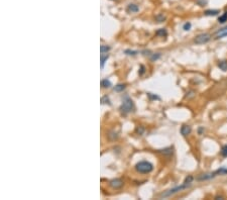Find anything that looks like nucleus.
Segmentation results:
<instances>
[{
    "label": "nucleus",
    "instance_id": "1",
    "mask_svg": "<svg viewBox=\"0 0 227 200\" xmlns=\"http://www.w3.org/2000/svg\"><path fill=\"white\" fill-rule=\"evenodd\" d=\"M135 170L136 172L140 173V174H148L153 170V166L151 163L148 162V161H142L135 165Z\"/></svg>",
    "mask_w": 227,
    "mask_h": 200
},
{
    "label": "nucleus",
    "instance_id": "2",
    "mask_svg": "<svg viewBox=\"0 0 227 200\" xmlns=\"http://www.w3.org/2000/svg\"><path fill=\"white\" fill-rule=\"evenodd\" d=\"M189 186H191V185L186 184V183H183V184L180 185V186H177V187H175V188H172V189H170V190L165 191V192L161 193V197H163V198H165V197H170V196H172V195L176 194V193L180 192V191L184 190V189H187Z\"/></svg>",
    "mask_w": 227,
    "mask_h": 200
},
{
    "label": "nucleus",
    "instance_id": "3",
    "mask_svg": "<svg viewBox=\"0 0 227 200\" xmlns=\"http://www.w3.org/2000/svg\"><path fill=\"white\" fill-rule=\"evenodd\" d=\"M134 108V104L130 98L125 97V99L123 100L121 106H120V110H121L123 113H128V112H131Z\"/></svg>",
    "mask_w": 227,
    "mask_h": 200
},
{
    "label": "nucleus",
    "instance_id": "4",
    "mask_svg": "<svg viewBox=\"0 0 227 200\" xmlns=\"http://www.w3.org/2000/svg\"><path fill=\"white\" fill-rule=\"evenodd\" d=\"M211 40V36L209 34H201L199 36H197L194 40L195 44L197 45H204L206 42H208L209 40Z\"/></svg>",
    "mask_w": 227,
    "mask_h": 200
},
{
    "label": "nucleus",
    "instance_id": "5",
    "mask_svg": "<svg viewBox=\"0 0 227 200\" xmlns=\"http://www.w3.org/2000/svg\"><path fill=\"white\" fill-rule=\"evenodd\" d=\"M215 176H217L216 172L213 173H206V174H201L197 177V180L198 181H204V180H210V179L214 178Z\"/></svg>",
    "mask_w": 227,
    "mask_h": 200
},
{
    "label": "nucleus",
    "instance_id": "6",
    "mask_svg": "<svg viewBox=\"0 0 227 200\" xmlns=\"http://www.w3.org/2000/svg\"><path fill=\"white\" fill-rule=\"evenodd\" d=\"M109 185L113 189H119V188H121V187H122L123 182H122V180H120V179H113V180L110 181Z\"/></svg>",
    "mask_w": 227,
    "mask_h": 200
},
{
    "label": "nucleus",
    "instance_id": "7",
    "mask_svg": "<svg viewBox=\"0 0 227 200\" xmlns=\"http://www.w3.org/2000/svg\"><path fill=\"white\" fill-rule=\"evenodd\" d=\"M215 36H216V38H217V40H218V38H224V36H227V26L220 28L218 32H216Z\"/></svg>",
    "mask_w": 227,
    "mask_h": 200
},
{
    "label": "nucleus",
    "instance_id": "8",
    "mask_svg": "<svg viewBox=\"0 0 227 200\" xmlns=\"http://www.w3.org/2000/svg\"><path fill=\"white\" fill-rule=\"evenodd\" d=\"M191 132H192V128L190 125L184 124V125L181 127V134H182V136H189V134H191Z\"/></svg>",
    "mask_w": 227,
    "mask_h": 200
},
{
    "label": "nucleus",
    "instance_id": "9",
    "mask_svg": "<svg viewBox=\"0 0 227 200\" xmlns=\"http://www.w3.org/2000/svg\"><path fill=\"white\" fill-rule=\"evenodd\" d=\"M127 12H129V13H136V12L139 10V7H138L136 4H133V3H130L129 5L127 6Z\"/></svg>",
    "mask_w": 227,
    "mask_h": 200
},
{
    "label": "nucleus",
    "instance_id": "10",
    "mask_svg": "<svg viewBox=\"0 0 227 200\" xmlns=\"http://www.w3.org/2000/svg\"><path fill=\"white\" fill-rule=\"evenodd\" d=\"M218 13H219V10H217V9H209V10H206V11L204 12V14L207 16H215V15H217Z\"/></svg>",
    "mask_w": 227,
    "mask_h": 200
},
{
    "label": "nucleus",
    "instance_id": "11",
    "mask_svg": "<svg viewBox=\"0 0 227 200\" xmlns=\"http://www.w3.org/2000/svg\"><path fill=\"white\" fill-rule=\"evenodd\" d=\"M218 67H219L220 70H222L223 72H226L227 71V61L223 60V61H220L218 63Z\"/></svg>",
    "mask_w": 227,
    "mask_h": 200
},
{
    "label": "nucleus",
    "instance_id": "12",
    "mask_svg": "<svg viewBox=\"0 0 227 200\" xmlns=\"http://www.w3.org/2000/svg\"><path fill=\"white\" fill-rule=\"evenodd\" d=\"M101 86L103 87V88H109V87L112 86L111 82H110L109 80H107V79H104V80L101 81Z\"/></svg>",
    "mask_w": 227,
    "mask_h": 200
},
{
    "label": "nucleus",
    "instance_id": "13",
    "mask_svg": "<svg viewBox=\"0 0 227 200\" xmlns=\"http://www.w3.org/2000/svg\"><path fill=\"white\" fill-rule=\"evenodd\" d=\"M155 34H157V36H167L168 32L165 28H161V29H159L157 32H155Z\"/></svg>",
    "mask_w": 227,
    "mask_h": 200
},
{
    "label": "nucleus",
    "instance_id": "14",
    "mask_svg": "<svg viewBox=\"0 0 227 200\" xmlns=\"http://www.w3.org/2000/svg\"><path fill=\"white\" fill-rule=\"evenodd\" d=\"M218 21L220 22V23H224V22L227 21V11L224 12L222 15L219 16V18H218Z\"/></svg>",
    "mask_w": 227,
    "mask_h": 200
},
{
    "label": "nucleus",
    "instance_id": "15",
    "mask_svg": "<svg viewBox=\"0 0 227 200\" xmlns=\"http://www.w3.org/2000/svg\"><path fill=\"white\" fill-rule=\"evenodd\" d=\"M217 175H226L227 174V168L225 167H221L220 169H218L217 171H215Z\"/></svg>",
    "mask_w": 227,
    "mask_h": 200
},
{
    "label": "nucleus",
    "instance_id": "16",
    "mask_svg": "<svg viewBox=\"0 0 227 200\" xmlns=\"http://www.w3.org/2000/svg\"><path fill=\"white\" fill-rule=\"evenodd\" d=\"M124 89H125V85L124 84H118L114 87V90H115L116 92H121V91H123Z\"/></svg>",
    "mask_w": 227,
    "mask_h": 200
},
{
    "label": "nucleus",
    "instance_id": "17",
    "mask_svg": "<svg viewBox=\"0 0 227 200\" xmlns=\"http://www.w3.org/2000/svg\"><path fill=\"white\" fill-rule=\"evenodd\" d=\"M109 58V55H105V56H103V55H101V68L103 69L104 68V65H105L106 61H107V59Z\"/></svg>",
    "mask_w": 227,
    "mask_h": 200
},
{
    "label": "nucleus",
    "instance_id": "18",
    "mask_svg": "<svg viewBox=\"0 0 227 200\" xmlns=\"http://www.w3.org/2000/svg\"><path fill=\"white\" fill-rule=\"evenodd\" d=\"M109 51H110V47L104 46V45H102V46L100 47V52H101V54H105V53L109 52Z\"/></svg>",
    "mask_w": 227,
    "mask_h": 200
},
{
    "label": "nucleus",
    "instance_id": "19",
    "mask_svg": "<svg viewBox=\"0 0 227 200\" xmlns=\"http://www.w3.org/2000/svg\"><path fill=\"white\" fill-rule=\"evenodd\" d=\"M196 3L199 6H205L208 3V0H196Z\"/></svg>",
    "mask_w": 227,
    "mask_h": 200
},
{
    "label": "nucleus",
    "instance_id": "20",
    "mask_svg": "<svg viewBox=\"0 0 227 200\" xmlns=\"http://www.w3.org/2000/svg\"><path fill=\"white\" fill-rule=\"evenodd\" d=\"M193 180H194L193 177H192V176H188L187 178L185 179V181H184V183H186V184L191 185V184H192V182H193Z\"/></svg>",
    "mask_w": 227,
    "mask_h": 200
},
{
    "label": "nucleus",
    "instance_id": "21",
    "mask_svg": "<svg viewBox=\"0 0 227 200\" xmlns=\"http://www.w3.org/2000/svg\"><path fill=\"white\" fill-rule=\"evenodd\" d=\"M101 102L103 104H105V103H108V104H110V100H109V97L107 96V95H105V96H103L101 98Z\"/></svg>",
    "mask_w": 227,
    "mask_h": 200
},
{
    "label": "nucleus",
    "instance_id": "22",
    "mask_svg": "<svg viewBox=\"0 0 227 200\" xmlns=\"http://www.w3.org/2000/svg\"><path fill=\"white\" fill-rule=\"evenodd\" d=\"M191 26H192V24L190 23V22H186L185 24H184V26H183V28H184V30H190L191 29Z\"/></svg>",
    "mask_w": 227,
    "mask_h": 200
},
{
    "label": "nucleus",
    "instance_id": "23",
    "mask_svg": "<svg viewBox=\"0 0 227 200\" xmlns=\"http://www.w3.org/2000/svg\"><path fill=\"white\" fill-rule=\"evenodd\" d=\"M155 19L157 20V22H163V20L165 19V17L163 15V14H159V15H157V17H155Z\"/></svg>",
    "mask_w": 227,
    "mask_h": 200
},
{
    "label": "nucleus",
    "instance_id": "24",
    "mask_svg": "<svg viewBox=\"0 0 227 200\" xmlns=\"http://www.w3.org/2000/svg\"><path fill=\"white\" fill-rule=\"evenodd\" d=\"M221 155H222L223 157H227V145H226V146H224L223 148H222Z\"/></svg>",
    "mask_w": 227,
    "mask_h": 200
},
{
    "label": "nucleus",
    "instance_id": "25",
    "mask_svg": "<svg viewBox=\"0 0 227 200\" xmlns=\"http://www.w3.org/2000/svg\"><path fill=\"white\" fill-rule=\"evenodd\" d=\"M125 53L127 55H132V56H135V55L137 54V52H134V51H129V50L125 51Z\"/></svg>",
    "mask_w": 227,
    "mask_h": 200
},
{
    "label": "nucleus",
    "instance_id": "26",
    "mask_svg": "<svg viewBox=\"0 0 227 200\" xmlns=\"http://www.w3.org/2000/svg\"><path fill=\"white\" fill-rule=\"evenodd\" d=\"M148 95L150 97V98H153V99H157V100H159V96H157V95H155V96H152V95H151V93H148Z\"/></svg>",
    "mask_w": 227,
    "mask_h": 200
},
{
    "label": "nucleus",
    "instance_id": "27",
    "mask_svg": "<svg viewBox=\"0 0 227 200\" xmlns=\"http://www.w3.org/2000/svg\"><path fill=\"white\" fill-rule=\"evenodd\" d=\"M203 132H204V128H203V127H200L199 129H198V132H199V134H201Z\"/></svg>",
    "mask_w": 227,
    "mask_h": 200
},
{
    "label": "nucleus",
    "instance_id": "28",
    "mask_svg": "<svg viewBox=\"0 0 227 200\" xmlns=\"http://www.w3.org/2000/svg\"><path fill=\"white\" fill-rule=\"evenodd\" d=\"M215 199H216V200H218V199H224V197H223V196H216Z\"/></svg>",
    "mask_w": 227,
    "mask_h": 200
}]
</instances>
